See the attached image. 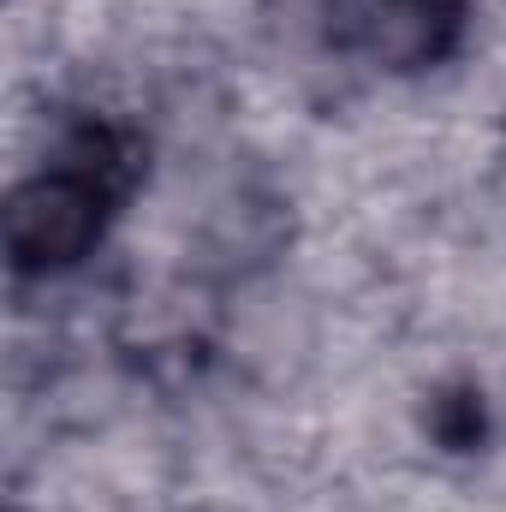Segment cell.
<instances>
[{"label": "cell", "mask_w": 506, "mask_h": 512, "mask_svg": "<svg viewBox=\"0 0 506 512\" xmlns=\"http://www.w3.org/2000/svg\"><path fill=\"white\" fill-rule=\"evenodd\" d=\"M120 197L114 131H78L60 161L30 173L6 203V251L24 274H60L102 245Z\"/></svg>", "instance_id": "6da1fadb"}, {"label": "cell", "mask_w": 506, "mask_h": 512, "mask_svg": "<svg viewBox=\"0 0 506 512\" xmlns=\"http://www.w3.org/2000/svg\"><path fill=\"white\" fill-rule=\"evenodd\" d=\"M328 30L370 66L411 72L453 54L465 30V0H328Z\"/></svg>", "instance_id": "7a4b0ae2"}]
</instances>
